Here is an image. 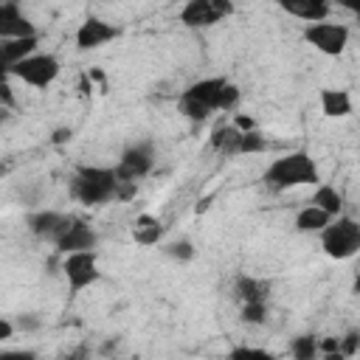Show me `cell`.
Instances as JSON below:
<instances>
[{
    "label": "cell",
    "instance_id": "obj_34",
    "mask_svg": "<svg viewBox=\"0 0 360 360\" xmlns=\"http://www.w3.org/2000/svg\"><path fill=\"white\" fill-rule=\"evenodd\" d=\"M37 360H39V357H37Z\"/></svg>",
    "mask_w": 360,
    "mask_h": 360
},
{
    "label": "cell",
    "instance_id": "obj_17",
    "mask_svg": "<svg viewBox=\"0 0 360 360\" xmlns=\"http://www.w3.org/2000/svg\"><path fill=\"white\" fill-rule=\"evenodd\" d=\"M163 233H166L163 222L158 217H152V214H138L135 222H132V239H135V245H143V248L160 245Z\"/></svg>",
    "mask_w": 360,
    "mask_h": 360
},
{
    "label": "cell",
    "instance_id": "obj_28",
    "mask_svg": "<svg viewBox=\"0 0 360 360\" xmlns=\"http://www.w3.org/2000/svg\"><path fill=\"white\" fill-rule=\"evenodd\" d=\"M0 360H37V354L28 349H3Z\"/></svg>",
    "mask_w": 360,
    "mask_h": 360
},
{
    "label": "cell",
    "instance_id": "obj_16",
    "mask_svg": "<svg viewBox=\"0 0 360 360\" xmlns=\"http://www.w3.org/2000/svg\"><path fill=\"white\" fill-rule=\"evenodd\" d=\"M318 104H321V112L326 118H346V115H352V96L346 90L323 87L318 93Z\"/></svg>",
    "mask_w": 360,
    "mask_h": 360
},
{
    "label": "cell",
    "instance_id": "obj_33",
    "mask_svg": "<svg viewBox=\"0 0 360 360\" xmlns=\"http://www.w3.org/2000/svg\"><path fill=\"white\" fill-rule=\"evenodd\" d=\"M6 172H8V166H3V163H0V177H3Z\"/></svg>",
    "mask_w": 360,
    "mask_h": 360
},
{
    "label": "cell",
    "instance_id": "obj_19",
    "mask_svg": "<svg viewBox=\"0 0 360 360\" xmlns=\"http://www.w3.org/2000/svg\"><path fill=\"white\" fill-rule=\"evenodd\" d=\"M239 138H242V132L233 124H225V127H217L211 132V146L225 158H236L239 155Z\"/></svg>",
    "mask_w": 360,
    "mask_h": 360
},
{
    "label": "cell",
    "instance_id": "obj_1",
    "mask_svg": "<svg viewBox=\"0 0 360 360\" xmlns=\"http://www.w3.org/2000/svg\"><path fill=\"white\" fill-rule=\"evenodd\" d=\"M239 101H242V90L231 79H225V76H205V79L191 82L180 93L177 110L191 124H202L214 112H233L239 107Z\"/></svg>",
    "mask_w": 360,
    "mask_h": 360
},
{
    "label": "cell",
    "instance_id": "obj_29",
    "mask_svg": "<svg viewBox=\"0 0 360 360\" xmlns=\"http://www.w3.org/2000/svg\"><path fill=\"white\" fill-rule=\"evenodd\" d=\"M11 79V62L6 56V48H3V39H0V87H6Z\"/></svg>",
    "mask_w": 360,
    "mask_h": 360
},
{
    "label": "cell",
    "instance_id": "obj_23",
    "mask_svg": "<svg viewBox=\"0 0 360 360\" xmlns=\"http://www.w3.org/2000/svg\"><path fill=\"white\" fill-rule=\"evenodd\" d=\"M160 250H163V256H169V259H174V262H180V264H188V262L197 256V248H194L188 239H174V242L163 245Z\"/></svg>",
    "mask_w": 360,
    "mask_h": 360
},
{
    "label": "cell",
    "instance_id": "obj_10",
    "mask_svg": "<svg viewBox=\"0 0 360 360\" xmlns=\"http://www.w3.org/2000/svg\"><path fill=\"white\" fill-rule=\"evenodd\" d=\"M73 219L76 217H70L65 211H56V208H37V211H31L25 217V225H28V231L39 242H48V245L56 248V242L68 233V228L73 225Z\"/></svg>",
    "mask_w": 360,
    "mask_h": 360
},
{
    "label": "cell",
    "instance_id": "obj_26",
    "mask_svg": "<svg viewBox=\"0 0 360 360\" xmlns=\"http://www.w3.org/2000/svg\"><path fill=\"white\" fill-rule=\"evenodd\" d=\"M42 326V318L37 315V312H22L17 321H14V329H20V332H37Z\"/></svg>",
    "mask_w": 360,
    "mask_h": 360
},
{
    "label": "cell",
    "instance_id": "obj_30",
    "mask_svg": "<svg viewBox=\"0 0 360 360\" xmlns=\"http://www.w3.org/2000/svg\"><path fill=\"white\" fill-rule=\"evenodd\" d=\"M14 332H17V329H14V321H8V318H0V343H3V340H8Z\"/></svg>",
    "mask_w": 360,
    "mask_h": 360
},
{
    "label": "cell",
    "instance_id": "obj_12",
    "mask_svg": "<svg viewBox=\"0 0 360 360\" xmlns=\"http://www.w3.org/2000/svg\"><path fill=\"white\" fill-rule=\"evenodd\" d=\"M20 37H37L34 22L28 20L20 3H0V39H20Z\"/></svg>",
    "mask_w": 360,
    "mask_h": 360
},
{
    "label": "cell",
    "instance_id": "obj_15",
    "mask_svg": "<svg viewBox=\"0 0 360 360\" xmlns=\"http://www.w3.org/2000/svg\"><path fill=\"white\" fill-rule=\"evenodd\" d=\"M267 292H270L267 281H262L256 276H236V281H233V298L239 301V307L242 304H267Z\"/></svg>",
    "mask_w": 360,
    "mask_h": 360
},
{
    "label": "cell",
    "instance_id": "obj_9",
    "mask_svg": "<svg viewBox=\"0 0 360 360\" xmlns=\"http://www.w3.org/2000/svg\"><path fill=\"white\" fill-rule=\"evenodd\" d=\"M233 11L236 6L231 0H188L180 8V22L186 28H211L225 17H231Z\"/></svg>",
    "mask_w": 360,
    "mask_h": 360
},
{
    "label": "cell",
    "instance_id": "obj_18",
    "mask_svg": "<svg viewBox=\"0 0 360 360\" xmlns=\"http://www.w3.org/2000/svg\"><path fill=\"white\" fill-rule=\"evenodd\" d=\"M309 205L321 208L326 217L335 219V217L343 214V194H340L332 183H318L315 191H312V197H309Z\"/></svg>",
    "mask_w": 360,
    "mask_h": 360
},
{
    "label": "cell",
    "instance_id": "obj_8",
    "mask_svg": "<svg viewBox=\"0 0 360 360\" xmlns=\"http://www.w3.org/2000/svg\"><path fill=\"white\" fill-rule=\"evenodd\" d=\"M112 169H115V174H118L121 183H135L138 186V180L146 177L155 169V146L149 141L129 143L121 152V158H118V163Z\"/></svg>",
    "mask_w": 360,
    "mask_h": 360
},
{
    "label": "cell",
    "instance_id": "obj_32",
    "mask_svg": "<svg viewBox=\"0 0 360 360\" xmlns=\"http://www.w3.org/2000/svg\"><path fill=\"white\" fill-rule=\"evenodd\" d=\"M68 138H70V129H59L53 141H56V143H62V141H68Z\"/></svg>",
    "mask_w": 360,
    "mask_h": 360
},
{
    "label": "cell",
    "instance_id": "obj_24",
    "mask_svg": "<svg viewBox=\"0 0 360 360\" xmlns=\"http://www.w3.org/2000/svg\"><path fill=\"white\" fill-rule=\"evenodd\" d=\"M228 360H278L273 352H267V349H262V346H248V343H242V346H233L231 352H228Z\"/></svg>",
    "mask_w": 360,
    "mask_h": 360
},
{
    "label": "cell",
    "instance_id": "obj_5",
    "mask_svg": "<svg viewBox=\"0 0 360 360\" xmlns=\"http://www.w3.org/2000/svg\"><path fill=\"white\" fill-rule=\"evenodd\" d=\"M59 70H62V65H59V59H56L53 53L37 51V53L25 56L22 62H17V65L11 68V79H20V82L28 84V87L45 90V87H51V84L56 82Z\"/></svg>",
    "mask_w": 360,
    "mask_h": 360
},
{
    "label": "cell",
    "instance_id": "obj_14",
    "mask_svg": "<svg viewBox=\"0 0 360 360\" xmlns=\"http://www.w3.org/2000/svg\"><path fill=\"white\" fill-rule=\"evenodd\" d=\"M278 6H281V11H287L295 20H304L307 25L329 20V11H332V6L326 0H281Z\"/></svg>",
    "mask_w": 360,
    "mask_h": 360
},
{
    "label": "cell",
    "instance_id": "obj_11",
    "mask_svg": "<svg viewBox=\"0 0 360 360\" xmlns=\"http://www.w3.org/2000/svg\"><path fill=\"white\" fill-rule=\"evenodd\" d=\"M118 37H121V28L112 25L110 20H104V17H96V14L84 17V20L79 22L76 34H73L79 51H96V48H104L107 42H112V39H118Z\"/></svg>",
    "mask_w": 360,
    "mask_h": 360
},
{
    "label": "cell",
    "instance_id": "obj_3",
    "mask_svg": "<svg viewBox=\"0 0 360 360\" xmlns=\"http://www.w3.org/2000/svg\"><path fill=\"white\" fill-rule=\"evenodd\" d=\"M262 180H264V186L270 191H290V188H298V186L323 183L321 172H318V163L307 149H292V152L270 160V166L264 169Z\"/></svg>",
    "mask_w": 360,
    "mask_h": 360
},
{
    "label": "cell",
    "instance_id": "obj_4",
    "mask_svg": "<svg viewBox=\"0 0 360 360\" xmlns=\"http://www.w3.org/2000/svg\"><path fill=\"white\" fill-rule=\"evenodd\" d=\"M318 236H321L323 253L335 262H346V259L357 256V250H360V222L352 214L335 217Z\"/></svg>",
    "mask_w": 360,
    "mask_h": 360
},
{
    "label": "cell",
    "instance_id": "obj_7",
    "mask_svg": "<svg viewBox=\"0 0 360 360\" xmlns=\"http://www.w3.org/2000/svg\"><path fill=\"white\" fill-rule=\"evenodd\" d=\"M349 25L346 22H332V20H323V22H309L304 25V42L312 45L318 53L323 56H340L349 45Z\"/></svg>",
    "mask_w": 360,
    "mask_h": 360
},
{
    "label": "cell",
    "instance_id": "obj_2",
    "mask_svg": "<svg viewBox=\"0 0 360 360\" xmlns=\"http://www.w3.org/2000/svg\"><path fill=\"white\" fill-rule=\"evenodd\" d=\"M135 188V183H121L112 166H79L70 177V197L82 205H104L129 197Z\"/></svg>",
    "mask_w": 360,
    "mask_h": 360
},
{
    "label": "cell",
    "instance_id": "obj_21",
    "mask_svg": "<svg viewBox=\"0 0 360 360\" xmlns=\"http://www.w3.org/2000/svg\"><path fill=\"white\" fill-rule=\"evenodd\" d=\"M290 354L292 360H321L318 349V335H298L290 340Z\"/></svg>",
    "mask_w": 360,
    "mask_h": 360
},
{
    "label": "cell",
    "instance_id": "obj_22",
    "mask_svg": "<svg viewBox=\"0 0 360 360\" xmlns=\"http://www.w3.org/2000/svg\"><path fill=\"white\" fill-rule=\"evenodd\" d=\"M267 149H270V143H267L264 132H259V129L242 132V138H239V155H262Z\"/></svg>",
    "mask_w": 360,
    "mask_h": 360
},
{
    "label": "cell",
    "instance_id": "obj_31",
    "mask_svg": "<svg viewBox=\"0 0 360 360\" xmlns=\"http://www.w3.org/2000/svg\"><path fill=\"white\" fill-rule=\"evenodd\" d=\"M321 360H349V357H346V354H343V352L338 349V352H329V354H321Z\"/></svg>",
    "mask_w": 360,
    "mask_h": 360
},
{
    "label": "cell",
    "instance_id": "obj_6",
    "mask_svg": "<svg viewBox=\"0 0 360 360\" xmlns=\"http://www.w3.org/2000/svg\"><path fill=\"white\" fill-rule=\"evenodd\" d=\"M62 276L70 290V295H79L82 290L93 287L101 278L98 267V253L96 250H82V253H68L62 259Z\"/></svg>",
    "mask_w": 360,
    "mask_h": 360
},
{
    "label": "cell",
    "instance_id": "obj_13",
    "mask_svg": "<svg viewBox=\"0 0 360 360\" xmlns=\"http://www.w3.org/2000/svg\"><path fill=\"white\" fill-rule=\"evenodd\" d=\"M98 248V233L96 228H90L84 219H73V225L68 228V233L56 242V250L62 256L68 253H82V250H96Z\"/></svg>",
    "mask_w": 360,
    "mask_h": 360
},
{
    "label": "cell",
    "instance_id": "obj_27",
    "mask_svg": "<svg viewBox=\"0 0 360 360\" xmlns=\"http://www.w3.org/2000/svg\"><path fill=\"white\" fill-rule=\"evenodd\" d=\"M357 346H360V335H357V329H352L346 338H338V349H340L346 357H354V354H357Z\"/></svg>",
    "mask_w": 360,
    "mask_h": 360
},
{
    "label": "cell",
    "instance_id": "obj_20",
    "mask_svg": "<svg viewBox=\"0 0 360 360\" xmlns=\"http://www.w3.org/2000/svg\"><path fill=\"white\" fill-rule=\"evenodd\" d=\"M332 222V217H326L321 208L315 205H304L298 214H295V231L301 233H321L326 225Z\"/></svg>",
    "mask_w": 360,
    "mask_h": 360
},
{
    "label": "cell",
    "instance_id": "obj_25",
    "mask_svg": "<svg viewBox=\"0 0 360 360\" xmlns=\"http://www.w3.org/2000/svg\"><path fill=\"white\" fill-rule=\"evenodd\" d=\"M239 318H242V323L259 326V323L267 321V304H242L239 307Z\"/></svg>",
    "mask_w": 360,
    "mask_h": 360
}]
</instances>
